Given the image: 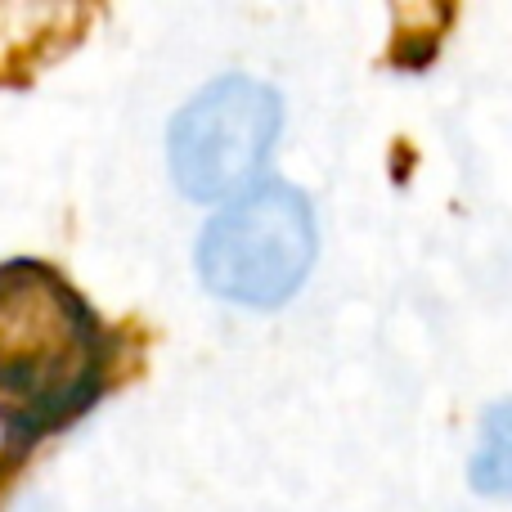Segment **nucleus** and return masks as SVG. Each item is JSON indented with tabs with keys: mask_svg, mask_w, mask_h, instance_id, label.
Masks as SVG:
<instances>
[{
	"mask_svg": "<svg viewBox=\"0 0 512 512\" xmlns=\"http://www.w3.org/2000/svg\"><path fill=\"white\" fill-rule=\"evenodd\" d=\"M113 337L45 261L0 265V427L9 450L77 423L108 387Z\"/></svg>",
	"mask_w": 512,
	"mask_h": 512,
	"instance_id": "1",
	"label": "nucleus"
},
{
	"mask_svg": "<svg viewBox=\"0 0 512 512\" xmlns=\"http://www.w3.org/2000/svg\"><path fill=\"white\" fill-rule=\"evenodd\" d=\"M315 261V216L301 189L261 185L230 203L198 239V274L225 301L279 306Z\"/></svg>",
	"mask_w": 512,
	"mask_h": 512,
	"instance_id": "2",
	"label": "nucleus"
},
{
	"mask_svg": "<svg viewBox=\"0 0 512 512\" xmlns=\"http://www.w3.org/2000/svg\"><path fill=\"white\" fill-rule=\"evenodd\" d=\"M279 95L252 77L198 90L171 126V176L189 198H225L252 185L279 135Z\"/></svg>",
	"mask_w": 512,
	"mask_h": 512,
	"instance_id": "3",
	"label": "nucleus"
},
{
	"mask_svg": "<svg viewBox=\"0 0 512 512\" xmlns=\"http://www.w3.org/2000/svg\"><path fill=\"white\" fill-rule=\"evenodd\" d=\"M95 23L90 5H0V86H23Z\"/></svg>",
	"mask_w": 512,
	"mask_h": 512,
	"instance_id": "4",
	"label": "nucleus"
},
{
	"mask_svg": "<svg viewBox=\"0 0 512 512\" xmlns=\"http://www.w3.org/2000/svg\"><path fill=\"white\" fill-rule=\"evenodd\" d=\"M472 486L490 499H512V400L486 409L472 454Z\"/></svg>",
	"mask_w": 512,
	"mask_h": 512,
	"instance_id": "5",
	"label": "nucleus"
},
{
	"mask_svg": "<svg viewBox=\"0 0 512 512\" xmlns=\"http://www.w3.org/2000/svg\"><path fill=\"white\" fill-rule=\"evenodd\" d=\"M23 450H5V459H0V490H5V481H9V472H14V459Z\"/></svg>",
	"mask_w": 512,
	"mask_h": 512,
	"instance_id": "6",
	"label": "nucleus"
}]
</instances>
